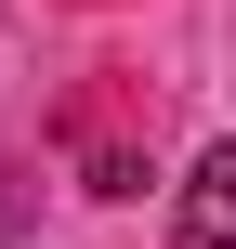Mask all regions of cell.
<instances>
[{
	"label": "cell",
	"mask_w": 236,
	"mask_h": 249,
	"mask_svg": "<svg viewBox=\"0 0 236 249\" xmlns=\"http://www.w3.org/2000/svg\"><path fill=\"white\" fill-rule=\"evenodd\" d=\"M184 236L197 249H236V144H210V158L184 171Z\"/></svg>",
	"instance_id": "cell-1"
}]
</instances>
